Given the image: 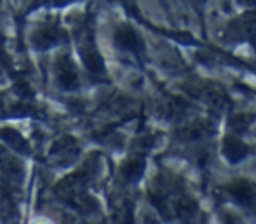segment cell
<instances>
[{
  "mask_svg": "<svg viewBox=\"0 0 256 224\" xmlns=\"http://www.w3.org/2000/svg\"><path fill=\"white\" fill-rule=\"evenodd\" d=\"M194 94L200 96L212 110H224V108H228V104H230L228 94H226L218 84H214V82H204L200 88L194 90Z\"/></svg>",
  "mask_w": 256,
  "mask_h": 224,
  "instance_id": "4",
  "label": "cell"
},
{
  "mask_svg": "<svg viewBox=\"0 0 256 224\" xmlns=\"http://www.w3.org/2000/svg\"><path fill=\"white\" fill-rule=\"evenodd\" d=\"M254 122V114H248V112H240V114H232L228 118V128L236 134H242L250 128V124Z\"/></svg>",
  "mask_w": 256,
  "mask_h": 224,
  "instance_id": "12",
  "label": "cell"
},
{
  "mask_svg": "<svg viewBox=\"0 0 256 224\" xmlns=\"http://www.w3.org/2000/svg\"><path fill=\"white\" fill-rule=\"evenodd\" d=\"M186 110H188V102L184 98H178V96H170L164 104V114L166 116H182Z\"/></svg>",
  "mask_w": 256,
  "mask_h": 224,
  "instance_id": "14",
  "label": "cell"
},
{
  "mask_svg": "<svg viewBox=\"0 0 256 224\" xmlns=\"http://www.w3.org/2000/svg\"><path fill=\"white\" fill-rule=\"evenodd\" d=\"M244 6H256V0H240Z\"/></svg>",
  "mask_w": 256,
  "mask_h": 224,
  "instance_id": "15",
  "label": "cell"
},
{
  "mask_svg": "<svg viewBox=\"0 0 256 224\" xmlns=\"http://www.w3.org/2000/svg\"><path fill=\"white\" fill-rule=\"evenodd\" d=\"M56 82L62 90H74L78 88V70L74 66V62L70 60L68 54H62L58 60H56Z\"/></svg>",
  "mask_w": 256,
  "mask_h": 224,
  "instance_id": "3",
  "label": "cell"
},
{
  "mask_svg": "<svg viewBox=\"0 0 256 224\" xmlns=\"http://www.w3.org/2000/svg\"><path fill=\"white\" fill-rule=\"evenodd\" d=\"M78 154V142L72 138V136H62L58 138L54 144H52V150H50V156L56 158L60 164H66L70 160H74Z\"/></svg>",
  "mask_w": 256,
  "mask_h": 224,
  "instance_id": "9",
  "label": "cell"
},
{
  "mask_svg": "<svg viewBox=\"0 0 256 224\" xmlns=\"http://www.w3.org/2000/svg\"><path fill=\"white\" fill-rule=\"evenodd\" d=\"M228 34H234L236 40H248L256 44V14H244L228 26Z\"/></svg>",
  "mask_w": 256,
  "mask_h": 224,
  "instance_id": "7",
  "label": "cell"
},
{
  "mask_svg": "<svg viewBox=\"0 0 256 224\" xmlns=\"http://www.w3.org/2000/svg\"><path fill=\"white\" fill-rule=\"evenodd\" d=\"M0 136H2V140H4L10 148H14V150H18V152H28L26 140H24L16 130H12V128H2V130H0Z\"/></svg>",
  "mask_w": 256,
  "mask_h": 224,
  "instance_id": "13",
  "label": "cell"
},
{
  "mask_svg": "<svg viewBox=\"0 0 256 224\" xmlns=\"http://www.w3.org/2000/svg\"><path fill=\"white\" fill-rule=\"evenodd\" d=\"M114 44L120 50L132 52V54H140L144 50V40L140 38V34L130 26V24H118L114 28Z\"/></svg>",
  "mask_w": 256,
  "mask_h": 224,
  "instance_id": "2",
  "label": "cell"
},
{
  "mask_svg": "<svg viewBox=\"0 0 256 224\" xmlns=\"http://www.w3.org/2000/svg\"><path fill=\"white\" fill-rule=\"evenodd\" d=\"M78 44H80V54H82V62L86 66V70L94 76H104L106 68H104V60L94 44V38H92V30L90 28H84L80 32V38H78Z\"/></svg>",
  "mask_w": 256,
  "mask_h": 224,
  "instance_id": "1",
  "label": "cell"
},
{
  "mask_svg": "<svg viewBox=\"0 0 256 224\" xmlns=\"http://www.w3.org/2000/svg\"><path fill=\"white\" fill-rule=\"evenodd\" d=\"M144 168H146V164H144V160L140 156L126 158L122 162V166H120V176L124 180H128V182H134V180H138L144 174Z\"/></svg>",
  "mask_w": 256,
  "mask_h": 224,
  "instance_id": "11",
  "label": "cell"
},
{
  "mask_svg": "<svg viewBox=\"0 0 256 224\" xmlns=\"http://www.w3.org/2000/svg\"><path fill=\"white\" fill-rule=\"evenodd\" d=\"M226 192H228V196H230L236 204H240V206H252L254 200H256V188H254V184H252L250 180H246V178H236V180H232V182L226 186Z\"/></svg>",
  "mask_w": 256,
  "mask_h": 224,
  "instance_id": "5",
  "label": "cell"
},
{
  "mask_svg": "<svg viewBox=\"0 0 256 224\" xmlns=\"http://www.w3.org/2000/svg\"><path fill=\"white\" fill-rule=\"evenodd\" d=\"M64 38H66L64 32H62L56 24H44V26H40V28L32 34V46H34L36 50H48V48L60 44Z\"/></svg>",
  "mask_w": 256,
  "mask_h": 224,
  "instance_id": "6",
  "label": "cell"
},
{
  "mask_svg": "<svg viewBox=\"0 0 256 224\" xmlns=\"http://www.w3.org/2000/svg\"><path fill=\"white\" fill-rule=\"evenodd\" d=\"M220 150H222V156L230 164H236V162H240V160H244L248 156V146L240 138H236L234 134H228V136L222 138Z\"/></svg>",
  "mask_w": 256,
  "mask_h": 224,
  "instance_id": "8",
  "label": "cell"
},
{
  "mask_svg": "<svg viewBox=\"0 0 256 224\" xmlns=\"http://www.w3.org/2000/svg\"><path fill=\"white\" fill-rule=\"evenodd\" d=\"M212 132L214 130H212V124L210 122H206V120H194V122L182 126L178 130V136L182 140H186V142H198V140L208 138Z\"/></svg>",
  "mask_w": 256,
  "mask_h": 224,
  "instance_id": "10",
  "label": "cell"
}]
</instances>
